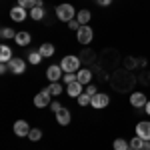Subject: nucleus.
I'll return each instance as SVG.
<instances>
[{
    "label": "nucleus",
    "instance_id": "nucleus-33",
    "mask_svg": "<svg viewBox=\"0 0 150 150\" xmlns=\"http://www.w3.org/2000/svg\"><path fill=\"white\" fill-rule=\"evenodd\" d=\"M144 112L150 116V98H148V102H146V106H144Z\"/></svg>",
    "mask_w": 150,
    "mask_h": 150
},
{
    "label": "nucleus",
    "instance_id": "nucleus-34",
    "mask_svg": "<svg viewBox=\"0 0 150 150\" xmlns=\"http://www.w3.org/2000/svg\"><path fill=\"white\" fill-rule=\"evenodd\" d=\"M128 150H132V148H128Z\"/></svg>",
    "mask_w": 150,
    "mask_h": 150
},
{
    "label": "nucleus",
    "instance_id": "nucleus-6",
    "mask_svg": "<svg viewBox=\"0 0 150 150\" xmlns=\"http://www.w3.org/2000/svg\"><path fill=\"white\" fill-rule=\"evenodd\" d=\"M108 104H110V96H108V94H104V92L94 94L92 100H90V106L96 108V110H102V108H106Z\"/></svg>",
    "mask_w": 150,
    "mask_h": 150
},
{
    "label": "nucleus",
    "instance_id": "nucleus-22",
    "mask_svg": "<svg viewBox=\"0 0 150 150\" xmlns=\"http://www.w3.org/2000/svg\"><path fill=\"white\" fill-rule=\"evenodd\" d=\"M112 146H114V150H128L130 148V142L124 138H116L114 142H112Z\"/></svg>",
    "mask_w": 150,
    "mask_h": 150
},
{
    "label": "nucleus",
    "instance_id": "nucleus-18",
    "mask_svg": "<svg viewBox=\"0 0 150 150\" xmlns=\"http://www.w3.org/2000/svg\"><path fill=\"white\" fill-rule=\"evenodd\" d=\"M28 14H30V18H32V20L38 22V20H42V18H44V14H46V12H44V6H34V8H30V10H28Z\"/></svg>",
    "mask_w": 150,
    "mask_h": 150
},
{
    "label": "nucleus",
    "instance_id": "nucleus-21",
    "mask_svg": "<svg viewBox=\"0 0 150 150\" xmlns=\"http://www.w3.org/2000/svg\"><path fill=\"white\" fill-rule=\"evenodd\" d=\"M42 60H44V58H42V54H40L38 50H32V52H28V62H30L32 66H38Z\"/></svg>",
    "mask_w": 150,
    "mask_h": 150
},
{
    "label": "nucleus",
    "instance_id": "nucleus-13",
    "mask_svg": "<svg viewBox=\"0 0 150 150\" xmlns=\"http://www.w3.org/2000/svg\"><path fill=\"white\" fill-rule=\"evenodd\" d=\"M82 92H84V86H82L78 80L72 82V84H66V94H68L70 98H78Z\"/></svg>",
    "mask_w": 150,
    "mask_h": 150
},
{
    "label": "nucleus",
    "instance_id": "nucleus-15",
    "mask_svg": "<svg viewBox=\"0 0 150 150\" xmlns=\"http://www.w3.org/2000/svg\"><path fill=\"white\" fill-rule=\"evenodd\" d=\"M30 40H32V36H30V32H26V30H22V32H16V38H14V42L18 44V46H28L30 44Z\"/></svg>",
    "mask_w": 150,
    "mask_h": 150
},
{
    "label": "nucleus",
    "instance_id": "nucleus-14",
    "mask_svg": "<svg viewBox=\"0 0 150 150\" xmlns=\"http://www.w3.org/2000/svg\"><path fill=\"white\" fill-rule=\"evenodd\" d=\"M70 120H72V114H70V110L64 106L62 110H58L56 112V122L60 124V126H68Z\"/></svg>",
    "mask_w": 150,
    "mask_h": 150
},
{
    "label": "nucleus",
    "instance_id": "nucleus-27",
    "mask_svg": "<svg viewBox=\"0 0 150 150\" xmlns=\"http://www.w3.org/2000/svg\"><path fill=\"white\" fill-rule=\"evenodd\" d=\"M16 4L22 6V8H26V10H30V8L36 6V0H16Z\"/></svg>",
    "mask_w": 150,
    "mask_h": 150
},
{
    "label": "nucleus",
    "instance_id": "nucleus-7",
    "mask_svg": "<svg viewBox=\"0 0 150 150\" xmlns=\"http://www.w3.org/2000/svg\"><path fill=\"white\" fill-rule=\"evenodd\" d=\"M62 76H64V70L60 68V64H52V66L46 68V78L50 82H60Z\"/></svg>",
    "mask_w": 150,
    "mask_h": 150
},
{
    "label": "nucleus",
    "instance_id": "nucleus-17",
    "mask_svg": "<svg viewBox=\"0 0 150 150\" xmlns=\"http://www.w3.org/2000/svg\"><path fill=\"white\" fill-rule=\"evenodd\" d=\"M12 58H14L12 56V48L8 46V44H2V46H0V62H6V64H8Z\"/></svg>",
    "mask_w": 150,
    "mask_h": 150
},
{
    "label": "nucleus",
    "instance_id": "nucleus-26",
    "mask_svg": "<svg viewBox=\"0 0 150 150\" xmlns=\"http://www.w3.org/2000/svg\"><path fill=\"white\" fill-rule=\"evenodd\" d=\"M90 100H92V96L90 94H86V92H82L78 98H76V102L80 104V106H90Z\"/></svg>",
    "mask_w": 150,
    "mask_h": 150
},
{
    "label": "nucleus",
    "instance_id": "nucleus-32",
    "mask_svg": "<svg viewBox=\"0 0 150 150\" xmlns=\"http://www.w3.org/2000/svg\"><path fill=\"white\" fill-rule=\"evenodd\" d=\"M112 0H96V4H100V6H108Z\"/></svg>",
    "mask_w": 150,
    "mask_h": 150
},
{
    "label": "nucleus",
    "instance_id": "nucleus-30",
    "mask_svg": "<svg viewBox=\"0 0 150 150\" xmlns=\"http://www.w3.org/2000/svg\"><path fill=\"white\" fill-rule=\"evenodd\" d=\"M68 28H70V30H78V28H80V22L74 18V20H70V22H68Z\"/></svg>",
    "mask_w": 150,
    "mask_h": 150
},
{
    "label": "nucleus",
    "instance_id": "nucleus-12",
    "mask_svg": "<svg viewBox=\"0 0 150 150\" xmlns=\"http://www.w3.org/2000/svg\"><path fill=\"white\" fill-rule=\"evenodd\" d=\"M76 80L80 82L82 86H88V84H92V70L80 68L78 72H76Z\"/></svg>",
    "mask_w": 150,
    "mask_h": 150
},
{
    "label": "nucleus",
    "instance_id": "nucleus-28",
    "mask_svg": "<svg viewBox=\"0 0 150 150\" xmlns=\"http://www.w3.org/2000/svg\"><path fill=\"white\" fill-rule=\"evenodd\" d=\"M62 82H64V84H72V82H76V72H66V74L62 76Z\"/></svg>",
    "mask_w": 150,
    "mask_h": 150
},
{
    "label": "nucleus",
    "instance_id": "nucleus-3",
    "mask_svg": "<svg viewBox=\"0 0 150 150\" xmlns=\"http://www.w3.org/2000/svg\"><path fill=\"white\" fill-rule=\"evenodd\" d=\"M76 38H78V44H90L94 38V30L88 24H84V26H80L76 30Z\"/></svg>",
    "mask_w": 150,
    "mask_h": 150
},
{
    "label": "nucleus",
    "instance_id": "nucleus-19",
    "mask_svg": "<svg viewBox=\"0 0 150 150\" xmlns=\"http://www.w3.org/2000/svg\"><path fill=\"white\" fill-rule=\"evenodd\" d=\"M90 18H92V12L90 10H78V14H76V20L80 22V26H84V24H88L90 22Z\"/></svg>",
    "mask_w": 150,
    "mask_h": 150
},
{
    "label": "nucleus",
    "instance_id": "nucleus-23",
    "mask_svg": "<svg viewBox=\"0 0 150 150\" xmlns=\"http://www.w3.org/2000/svg\"><path fill=\"white\" fill-rule=\"evenodd\" d=\"M128 142H130V148L132 150H142V146H144L146 140H142L140 136H134V138H130Z\"/></svg>",
    "mask_w": 150,
    "mask_h": 150
},
{
    "label": "nucleus",
    "instance_id": "nucleus-5",
    "mask_svg": "<svg viewBox=\"0 0 150 150\" xmlns=\"http://www.w3.org/2000/svg\"><path fill=\"white\" fill-rule=\"evenodd\" d=\"M12 130H14V134L18 136V138H28V134H30V124L26 122V120H16L14 124H12Z\"/></svg>",
    "mask_w": 150,
    "mask_h": 150
},
{
    "label": "nucleus",
    "instance_id": "nucleus-1",
    "mask_svg": "<svg viewBox=\"0 0 150 150\" xmlns=\"http://www.w3.org/2000/svg\"><path fill=\"white\" fill-rule=\"evenodd\" d=\"M76 8L72 6V4H68V2H62V4H58L56 6V18L60 20V22H66L68 24L70 20H74L76 18Z\"/></svg>",
    "mask_w": 150,
    "mask_h": 150
},
{
    "label": "nucleus",
    "instance_id": "nucleus-11",
    "mask_svg": "<svg viewBox=\"0 0 150 150\" xmlns=\"http://www.w3.org/2000/svg\"><path fill=\"white\" fill-rule=\"evenodd\" d=\"M146 102H148V98H146L144 92H132L130 94V106L132 108H144Z\"/></svg>",
    "mask_w": 150,
    "mask_h": 150
},
{
    "label": "nucleus",
    "instance_id": "nucleus-16",
    "mask_svg": "<svg viewBox=\"0 0 150 150\" xmlns=\"http://www.w3.org/2000/svg\"><path fill=\"white\" fill-rule=\"evenodd\" d=\"M38 52L42 54V58H50V56H54V44H50V42H42L40 44V48H38Z\"/></svg>",
    "mask_w": 150,
    "mask_h": 150
},
{
    "label": "nucleus",
    "instance_id": "nucleus-9",
    "mask_svg": "<svg viewBox=\"0 0 150 150\" xmlns=\"http://www.w3.org/2000/svg\"><path fill=\"white\" fill-rule=\"evenodd\" d=\"M8 66H10V72L12 74H16V76H20V74H24V70H26V60H22V58L14 56L8 62Z\"/></svg>",
    "mask_w": 150,
    "mask_h": 150
},
{
    "label": "nucleus",
    "instance_id": "nucleus-10",
    "mask_svg": "<svg viewBox=\"0 0 150 150\" xmlns=\"http://www.w3.org/2000/svg\"><path fill=\"white\" fill-rule=\"evenodd\" d=\"M134 130H136V136H140L142 140H150V120H140Z\"/></svg>",
    "mask_w": 150,
    "mask_h": 150
},
{
    "label": "nucleus",
    "instance_id": "nucleus-2",
    "mask_svg": "<svg viewBox=\"0 0 150 150\" xmlns=\"http://www.w3.org/2000/svg\"><path fill=\"white\" fill-rule=\"evenodd\" d=\"M60 68L64 70V74H66V72H78V70H80V58L74 56V54L64 56L60 60Z\"/></svg>",
    "mask_w": 150,
    "mask_h": 150
},
{
    "label": "nucleus",
    "instance_id": "nucleus-20",
    "mask_svg": "<svg viewBox=\"0 0 150 150\" xmlns=\"http://www.w3.org/2000/svg\"><path fill=\"white\" fill-rule=\"evenodd\" d=\"M48 90H50V94H52V96H60L62 92H66V88L62 86V82H50Z\"/></svg>",
    "mask_w": 150,
    "mask_h": 150
},
{
    "label": "nucleus",
    "instance_id": "nucleus-8",
    "mask_svg": "<svg viewBox=\"0 0 150 150\" xmlns=\"http://www.w3.org/2000/svg\"><path fill=\"white\" fill-rule=\"evenodd\" d=\"M8 14H10V18L14 20V22H24V20L30 16V14H28V10H26V8H22V6H18V4H16V6H12Z\"/></svg>",
    "mask_w": 150,
    "mask_h": 150
},
{
    "label": "nucleus",
    "instance_id": "nucleus-24",
    "mask_svg": "<svg viewBox=\"0 0 150 150\" xmlns=\"http://www.w3.org/2000/svg\"><path fill=\"white\" fill-rule=\"evenodd\" d=\"M0 36H2L4 40H8V38H16V32H14L12 28H8V26H2V28H0Z\"/></svg>",
    "mask_w": 150,
    "mask_h": 150
},
{
    "label": "nucleus",
    "instance_id": "nucleus-29",
    "mask_svg": "<svg viewBox=\"0 0 150 150\" xmlns=\"http://www.w3.org/2000/svg\"><path fill=\"white\" fill-rule=\"evenodd\" d=\"M84 92H86V94H90V96H94V94H98V88H96V86H94V84H88V86H86V90H84Z\"/></svg>",
    "mask_w": 150,
    "mask_h": 150
},
{
    "label": "nucleus",
    "instance_id": "nucleus-31",
    "mask_svg": "<svg viewBox=\"0 0 150 150\" xmlns=\"http://www.w3.org/2000/svg\"><path fill=\"white\" fill-rule=\"evenodd\" d=\"M62 108H64V106H62V104H60V102H52V104H50V110H52L54 114H56L58 110H62Z\"/></svg>",
    "mask_w": 150,
    "mask_h": 150
},
{
    "label": "nucleus",
    "instance_id": "nucleus-25",
    "mask_svg": "<svg viewBox=\"0 0 150 150\" xmlns=\"http://www.w3.org/2000/svg\"><path fill=\"white\" fill-rule=\"evenodd\" d=\"M40 138H42V130H40V128H32L30 134H28V140H30V142H38Z\"/></svg>",
    "mask_w": 150,
    "mask_h": 150
},
{
    "label": "nucleus",
    "instance_id": "nucleus-4",
    "mask_svg": "<svg viewBox=\"0 0 150 150\" xmlns=\"http://www.w3.org/2000/svg\"><path fill=\"white\" fill-rule=\"evenodd\" d=\"M52 94H50V90L48 88H44V90H40V92L34 96V106L36 108H48L50 104H52Z\"/></svg>",
    "mask_w": 150,
    "mask_h": 150
}]
</instances>
